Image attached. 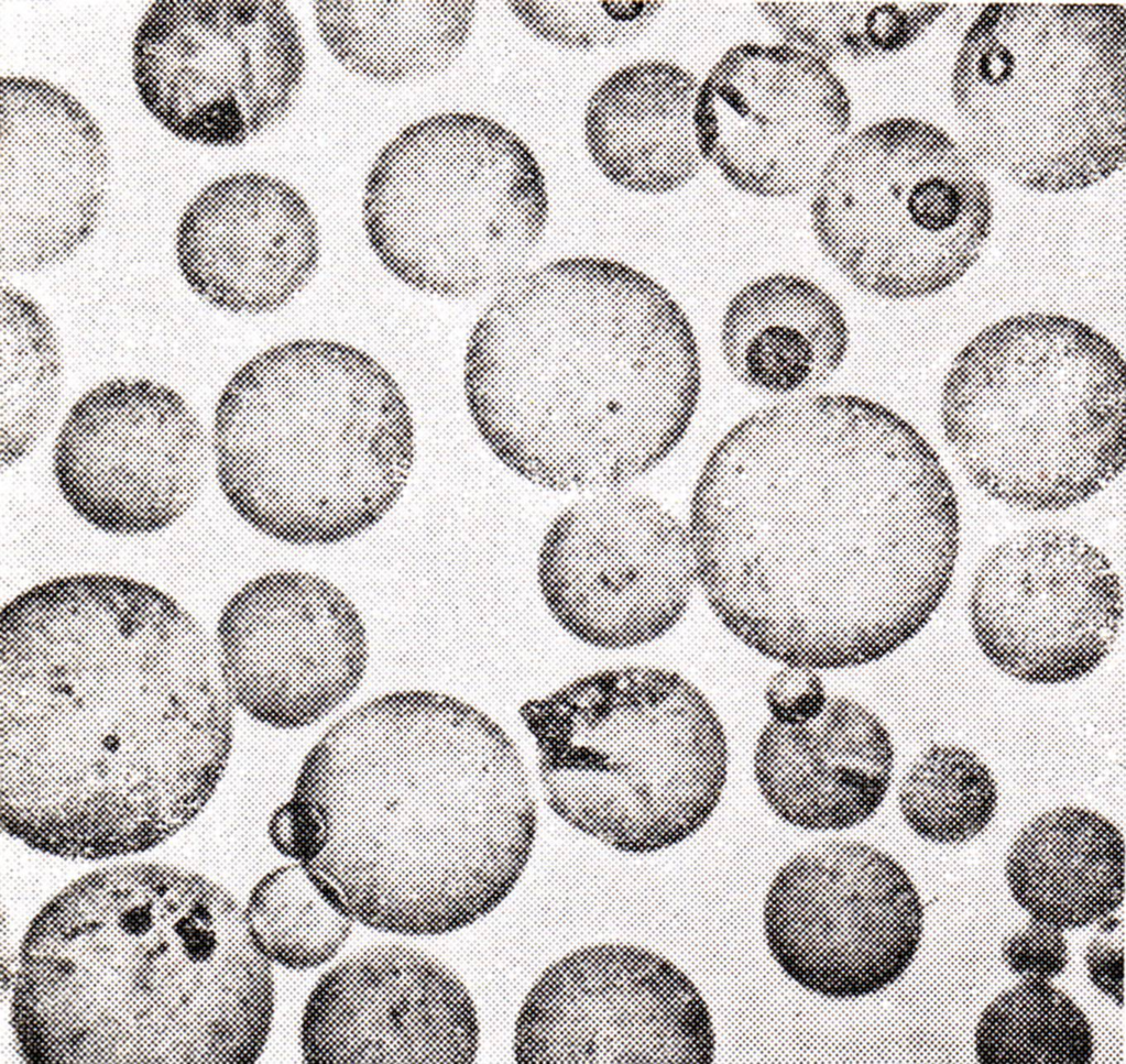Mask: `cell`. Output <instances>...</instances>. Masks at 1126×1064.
Masks as SVG:
<instances>
[{
    "mask_svg": "<svg viewBox=\"0 0 1126 1064\" xmlns=\"http://www.w3.org/2000/svg\"><path fill=\"white\" fill-rule=\"evenodd\" d=\"M719 622L784 666L848 669L915 638L952 582L960 511L933 447L865 396L756 409L709 452L686 525Z\"/></svg>",
    "mask_w": 1126,
    "mask_h": 1064,
    "instance_id": "obj_1",
    "label": "cell"
},
{
    "mask_svg": "<svg viewBox=\"0 0 1126 1064\" xmlns=\"http://www.w3.org/2000/svg\"><path fill=\"white\" fill-rule=\"evenodd\" d=\"M233 702L215 643L129 575L37 582L0 613V822L59 857L151 849L216 792Z\"/></svg>",
    "mask_w": 1126,
    "mask_h": 1064,
    "instance_id": "obj_2",
    "label": "cell"
},
{
    "mask_svg": "<svg viewBox=\"0 0 1126 1064\" xmlns=\"http://www.w3.org/2000/svg\"><path fill=\"white\" fill-rule=\"evenodd\" d=\"M267 832L352 922L435 936L512 892L537 810L525 761L491 716L447 693L400 690L331 724Z\"/></svg>",
    "mask_w": 1126,
    "mask_h": 1064,
    "instance_id": "obj_3",
    "label": "cell"
},
{
    "mask_svg": "<svg viewBox=\"0 0 1126 1064\" xmlns=\"http://www.w3.org/2000/svg\"><path fill=\"white\" fill-rule=\"evenodd\" d=\"M700 352L682 307L622 261L575 255L523 272L474 322L471 421L513 474L555 492L628 486L688 432Z\"/></svg>",
    "mask_w": 1126,
    "mask_h": 1064,
    "instance_id": "obj_4",
    "label": "cell"
},
{
    "mask_svg": "<svg viewBox=\"0 0 1126 1064\" xmlns=\"http://www.w3.org/2000/svg\"><path fill=\"white\" fill-rule=\"evenodd\" d=\"M11 1024L35 1064H250L274 1013L244 908L194 871L129 863L52 898L21 943Z\"/></svg>",
    "mask_w": 1126,
    "mask_h": 1064,
    "instance_id": "obj_5",
    "label": "cell"
},
{
    "mask_svg": "<svg viewBox=\"0 0 1126 1064\" xmlns=\"http://www.w3.org/2000/svg\"><path fill=\"white\" fill-rule=\"evenodd\" d=\"M219 490L256 533L331 546L376 526L416 456L407 397L373 355L325 338L282 341L239 365L215 404Z\"/></svg>",
    "mask_w": 1126,
    "mask_h": 1064,
    "instance_id": "obj_6",
    "label": "cell"
},
{
    "mask_svg": "<svg viewBox=\"0 0 1126 1064\" xmlns=\"http://www.w3.org/2000/svg\"><path fill=\"white\" fill-rule=\"evenodd\" d=\"M1126 371L1119 349L1074 317L994 321L942 381L943 438L985 495L1027 512L1078 506L1125 467Z\"/></svg>",
    "mask_w": 1126,
    "mask_h": 1064,
    "instance_id": "obj_7",
    "label": "cell"
},
{
    "mask_svg": "<svg viewBox=\"0 0 1126 1064\" xmlns=\"http://www.w3.org/2000/svg\"><path fill=\"white\" fill-rule=\"evenodd\" d=\"M549 808L626 854L670 848L718 808L729 748L714 707L678 672L625 666L524 702Z\"/></svg>",
    "mask_w": 1126,
    "mask_h": 1064,
    "instance_id": "obj_8",
    "label": "cell"
},
{
    "mask_svg": "<svg viewBox=\"0 0 1126 1064\" xmlns=\"http://www.w3.org/2000/svg\"><path fill=\"white\" fill-rule=\"evenodd\" d=\"M1126 11L988 3L964 33L951 96L969 155L1039 193L1084 189L1125 161Z\"/></svg>",
    "mask_w": 1126,
    "mask_h": 1064,
    "instance_id": "obj_9",
    "label": "cell"
},
{
    "mask_svg": "<svg viewBox=\"0 0 1126 1064\" xmlns=\"http://www.w3.org/2000/svg\"><path fill=\"white\" fill-rule=\"evenodd\" d=\"M548 218L534 152L480 113L411 123L365 178L362 222L375 257L402 284L441 298L499 290L522 274Z\"/></svg>",
    "mask_w": 1126,
    "mask_h": 1064,
    "instance_id": "obj_10",
    "label": "cell"
},
{
    "mask_svg": "<svg viewBox=\"0 0 1126 1064\" xmlns=\"http://www.w3.org/2000/svg\"><path fill=\"white\" fill-rule=\"evenodd\" d=\"M812 231L862 293L920 300L956 284L993 228L990 187L965 149L912 118L848 135L813 186Z\"/></svg>",
    "mask_w": 1126,
    "mask_h": 1064,
    "instance_id": "obj_11",
    "label": "cell"
},
{
    "mask_svg": "<svg viewBox=\"0 0 1126 1064\" xmlns=\"http://www.w3.org/2000/svg\"><path fill=\"white\" fill-rule=\"evenodd\" d=\"M131 50L146 110L176 138L207 146L240 145L280 124L307 67L282 1H155Z\"/></svg>",
    "mask_w": 1126,
    "mask_h": 1064,
    "instance_id": "obj_12",
    "label": "cell"
},
{
    "mask_svg": "<svg viewBox=\"0 0 1126 1064\" xmlns=\"http://www.w3.org/2000/svg\"><path fill=\"white\" fill-rule=\"evenodd\" d=\"M536 582L568 635L605 650L665 636L698 584L687 526L628 486L586 493L553 518L539 542Z\"/></svg>",
    "mask_w": 1126,
    "mask_h": 1064,
    "instance_id": "obj_13",
    "label": "cell"
},
{
    "mask_svg": "<svg viewBox=\"0 0 1126 1064\" xmlns=\"http://www.w3.org/2000/svg\"><path fill=\"white\" fill-rule=\"evenodd\" d=\"M763 925L772 957L799 986L853 1000L894 984L912 963L923 907L906 869L859 841L813 844L774 876Z\"/></svg>",
    "mask_w": 1126,
    "mask_h": 1064,
    "instance_id": "obj_14",
    "label": "cell"
},
{
    "mask_svg": "<svg viewBox=\"0 0 1126 1064\" xmlns=\"http://www.w3.org/2000/svg\"><path fill=\"white\" fill-rule=\"evenodd\" d=\"M210 439L192 404L154 379L116 376L72 405L52 450V474L68 508L116 537L161 533L197 503Z\"/></svg>",
    "mask_w": 1126,
    "mask_h": 1064,
    "instance_id": "obj_15",
    "label": "cell"
},
{
    "mask_svg": "<svg viewBox=\"0 0 1126 1064\" xmlns=\"http://www.w3.org/2000/svg\"><path fill=\"white\" fill-rule=\"evenodd\" d=\"M517 1063H711L715 1036L693 981L630 943L575 950L527 992L514 1028Z\"/></svg>",
    "mask_w": 1126,
    "mask_h": 1064,
    "instance_id": "obj_16",
    "label": "cell"
},
{
    "mask_svg": "<svg viewBox=\"0 0 1126 1064\" xmlns=\"http://www.w3.org/2000/svg\"><path fill=\"white\" fill-rule=\"evenodd\" d=\"M1119 578L1106 555L1054 526L992 547L972 578L968 616L985 658L1028 684L1056 685L1095 671L1123 621Z\"/></svg>",
    "mask_w": 1126,
    "mask_h": 1064,
    "instance_id": "obj_17",
    "label": "cell"
},
{
    "mask_svg": "<svg viewBox=\"0 0 1126 1064\" xmlns=\"http://www.w3.org/2000/svg\"><path fill=\"white\" fill-rule=\"evenodd\" d=\"M214 643L233 704L277 730L307 727L343 704L369 660L354 603L300 570L265 572L240 586L220 610Z\"/></svg>",
    "mask_w": 1126,
    "mask_h": 1064,
    "instance_id": "obj_18",
    "label": "cell"
},
{
    "mask_svg": "<svg viewBox=\"0 0 1126 1064\" xmlns=\"http://www.w3.org/2000/svg\"><path fill=\"white\" fill-rule=\"evenodd\" d=\"M850 123L839 76L789 44L730 48L700 83L695 106L706 163L737 190L764 198L812 189Z\"/></svg>",
    "mask_w": 1126,
    "mask_h": 1064,
    "instance_id": "obj_19",
    "label": "cell"
},
{
    "mask_svg": "<svg viewBox=\"0 0 1126 1064\" xmlns=\"http://www.w3.org/2000/svg\"><path fill=\"white\" fill-rule=\"evenodd\" d=\"M0 84V263L37 273L70 259L96 231L110 155L100 125L69 91L28 76Z\"/></svg>",
    "mask_w": 1126,
    "mask_h": 1064,
    "instance_id": "obj_20",
    "label": "cell"
},
{
    "mask_svg": "<svg viewBox=\"0 0 1126 1064\" xmlns=\"http://www.w3.org/2000/svg\"><path fill=\"white\" fill-rule=\"evenodd\" d=\"M299 1045L307 1063H472L480 1022L450 967L387 942L351 953L318 979Z\"/></svg>",
    "mask_w": 1126,
    "mask_h": 1064,
    "instance_id": "obj_21",
    "label": "cell"
},
{
    "mask_svg": "<svg viewBox=\"0 0 1126 1064\" xmlns=\"http://www.w3.org/2000/svg\"><path fill=\"white\" fill-rule=\"evenodd\" d=\"M321 255L304 196L260 172L220 177L187 204L174 239L177 272L201 301L240 316L272 314L313 279Z\"/></svg>",
    "mask_w": 1126,
    "mask_h": 1064,
    "instance_id": "obj_22",
    "label": "cell"
},
{
    "mask_svg": "<svg viewBox=\"0 0 1126 1064\" xmlns=\"http://www.w3.org/2000/svg\"><path fill=\"white\" fill-rule=\"evenodd\" d=\"M894 767L895 747L884 722L843 695H829L802 721L770 719L753 756L768 808L807 831L846 830L868 820L887 796Z\"/></svg>",
    "mask_w": 1126,
    "mask_h": 1064,
    "instance_id": "obj_23",
    "label": "cell"
},
{
    "mask_svg": "<svg viewBox=\"0 0 1126 1064\" xmlns=\"http://www.w3.org/2000/svg\"><path fill=\"white\" fill-rule=\"evenodd\" d=\"M699 85L664 59L633 62L606 76L583 116L586 149L598 171L622 189L647 195L692 180L706 163L695 128Z\"/></svg>",
    "mask_w": 1126,
    "mask_h": 1064,
    "instance_id": "obj_24",
    "label": "cell"
},
{
    "mask_svg": "<svg viewBox=\"0 0 1126 1064\" xmlns=\"http://www.w3.org/2000/svg\"><path fill=\"white\" fill-rule=\"evenodd\" d=\"M850 330L839 301L815 281L773 273L753 279L729 300L720 348L744 386L773 396L805 395L840 369Z\"/></svg>",
    "mask_w": 1126,
    "mask_h": 1064,
    "instance_id": "obj_25",
    "label": "cell"
},
{
    "mask_svg": "<svg viewBox=\"0 0 1126 1064\" xmlns=\"http://www.w3.org/2000/svg\"><path fill=\"white\" fill-rule=\"evenodd\" d=\"M1005 876L1013 898L1032 919L1061 930L1084 928L1123 902L1124 836L1094 810L1059 807L1020 830Z\"/></svg>",
    "mask_w": 1126,
    "mask_h": 1064,
    "instance_id": "obj_26",
    "label": "cell"
},
{
    "mask_svg": "<svg viewBox=\"0 0 1126 1064\" xmlns=\"http://www.w3.org/2000/svg\"><path fill=\"white\" fill-rule=\"evenodd\" d=\"M475 1H317L321 42L350 73L380 84L447 70L472 33Z\"/></svg>",
    "mask_w": 1126,
    "mask_h": 1064,
    "instance_id": "obj_27",
    "label": "cell"
},
{
    "mask_svg": "<svg viewBox=\"0 0 1126 1064\" xmlns=\"http://www.w3.org/2000/svg\"><path fill=\"white\" fill-rule=\"evenodd\" d=\"M64 355L44 307L14 285L0 292V459L24 460L50 429L59 407Z\"/></svg>",
    "mask_w": 1126,
    "mask_h": 1064,
    "instance_id": "obj_28",
    "label": "cell"
},
{
    "mask_svg": "<svg viewBox=\"0 0 1126 1064\" xmlns=\"http://www.w3.org/2000/svg\"><path fill=\"white\" fill-rule=\"evenodd\" d=\"M949 7L916 1L755 2L786 44L829 65L889 57L919 39Z\"/></svg>",
    "mask_w": 1126,
    "mask_h": 1064,
    "instance_id": "obj_29",
    "label": "cell"
},
{
    "mask_svg": "<svg viewBox=\"0 0 1126 1064\" xmlns=\"http://www.w3.org/2000/svg\"><path fill=\"white\" fill-rule=\"evenodd\" d=\"M974 1044L977 1061L986 1064H1087L1094 1053L1086 1016L1039 978H1024L983 1010Z\"/></svg>",
    "mask_w": 1126,
    "mask_h": 1064,
    "instance_id": "obj_30",
    "label": "cell"
},
{
    "mask_svg": "<svg viewBox=\"0 0 1126 1064\" xmlns=\"http://www.w3.org/2000/svg\"><path fill=\"white\" fill-rule=\"evenodd\" d=\"M997 781L971 749L934 744L904 775L898 807L906 824L921 838L955 845L981 834L995 816Z\"/></svg>",
    "mask_w": 1126,
    "mask_h": 1064,
    "instance_id": "obj_31",
    "label": "cell"
},
{
    "mask_svg": "<svg viewBox=\"0 0 1126 1064\" xmlns=\"http://www.w3.org/2000/svg\"><path fill=\"white\" fill-rule=\"evenodd\" d=\"M244 918L260 953L294 970L330 961L348 940L353 923L324 899L298 863L276 867L256 882Z\"/></svg>",
    "mask_w": 1126,
    "mask_h": 1064,
    "instance_id": "obj_32",
    "label": "cell"
},
{
    "mask_svg": "<svg viewBox=\"0 0 1126 1064\" xmlns=\"http://www.w3.org/2000/svg\"><path fill=\"white\" fill-rule=\"evenodd\" d=\"M509 10L536 39L564 50L591 52L641 37L664 1H507Z\"/></svg>",
    "mask_w": 1126,
    "mask_h": 1064,
    "instance_id": "obj_33",
    "label": "cell"
},
{
    "mask_svg": "<svg viewBox=\"0 0 1126 1064\" xmlns=\"http://www.w3.org/2000/svg\"><path fill=\"white\" fill-rule=\"evenodd\" d=\"M1002 957L1024 978L1050 980L1064 970L1069 950L1063 930L1031 918L1024 930L1003 942Z\"/></svg>",
    "mask_w": 1126,
    "mask_h": 1064,
    "instance_id": "obj_34",
    "label": "cell"
},
{
    "mask_svg": "<svg viewBox=\"0 0 1126 1064\" xmlns=\"http://www.w3.org/2000/svg\"><path fill=\"white\" fill-rule=\"evenodd\" d=\"M828 694L816 670L785 666L766 684L764 699L770 719L798 722L818 713Z\"/></svg>",
    "mask_w": 1126,
    "mask_h": 1064,
    "instance_id": "obj_35",
    "label": "cell"
},
{
    "mask_svg": "<svg viewBox=\"0 0 1126 1064\" xmlns=\"http://www.w3.org/2000/svg\"><path fill=\"white\" fill-rule=\"evenodd\" d=\"M1087 972L1092 983L1117 1005L1123 1006L1124 954L1109 944L1094 940L1085 955Z\"/></svg>",
    "mask_w": 1126,
    "mask_h": 1064,
    "instance_id": "obj_36",
    "label": "cell"
}]
</instances>
